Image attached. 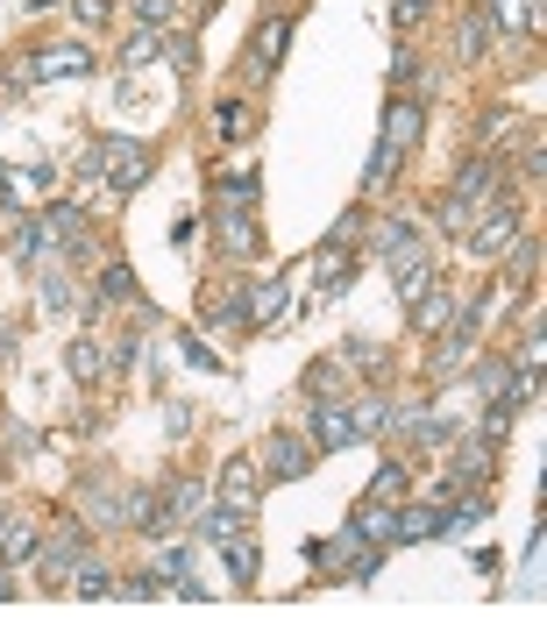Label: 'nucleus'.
<instances>
[{
	"instance_id": "1",
	"label": "nucleus",
	"mask_w": 547,
	"mask_h": 639,
	"mask_svg": "<svg viewBox=\"0 0 547 639\" xmlns=\"http://www.w3.org/2000/svg\"><path fill=\"white\" fill-rule=\"evenodd\" d=\"M413 143H420V100L391 93V107H384V143H377V157H370V178H362V186H370V192L399 186V164L413 157Z\"/></svg>"
},
{
	"instance_id": "2",
	"label": "nucleus",
	"mask_w": 547,
	"mask_h": 639,
	"mask_svg": "<svg viewBox=\"0 0 547 639\" xmlns=\"http://www.w3.org/2000/svg\"><path fill=\"white\" fill-rule=\"evenodd\" d=\"M206 497H214L206 483H192V477H171V483L157 491V512H149V526H143V532H149V540H171L178 526H192V519L206 512Z\"/></svg>"
},
{
	"instance_id": "3",
	"label": "nucleus",
	"mask_w": 547,
	"mask_h": 639,
	"mask_svg": "<svg viewBox=\"0 0 547 639\" xmlns=\"http://www.w3.org/2000/svg\"><path fill=\"white\" fill-rule=\"evenodd\" d=\"M86 71H93V51H86L79 36H57V43H43V51L29 57L14 79H22V86H51V79H86Z\"/></svg>"
},
{
	"instance_id": "4",
	"label": "nucleus",
	"mask_w": 547,
	"mask_h": 639,
	"mask_svg": "<svg viewBox=\"0 0 547 639\" xmlns=\"http://www.w3.org/2000/svg\"><path fill=\"white\" fill-rule=\"evenodd\" d=\"M520 206H512V200H483V213H469V227H462V235H469V256H498V249H505V242L512 235H520Z\"/></svg>"
},
{
	"instance_id": "5",
	"label": "nucleus",
	"mask_w": 547,
	"mask_h": 639,
	"mask_svg": "<svg viewBox=\"0 0 547 639\" xmlns=\"http://www.w3.org/2000/svg\"><path fill=\"white\" fill-rule=\"evenodd\" d=\"M93 157H100V178L114 192H135L149 178V164H157V149L149 143H93Z\"/></svg>"
},
{
	"instance_id": "6",
	"label": "nucleus",
	"mask_w": 547,
	"mask_h": 639,
	"mask_svg": "<svg viewBox=\"0 0 547 639\" xmlns=\"http://www.w3.org/2000/svg\"><path fill=\"white\" fill-rule=\"evenodd\" d=\"M214 227H221V249L235 256V264L264 256V227H256V206H242V200H214Z\"/></svg>"
},
{
	"instance_id": "7",
	"label": "nucleus",
	"mask_w": 547,
	"mask_h": 639,
	"mask_svg": "<svg viewBox=\"0 0 547 639\" xmlns=\"http://www.w3.org/2000/svg\"><path fill=\"white\" fill-rule=\"evenodd\" d=\"M256 491H264L256 455H227V462H221V483H214V505H227V512H242V519H249V512H256Z\"/></svg>"
},
{
	"instance_id": "8",
	"label": "nucleus",
	"mask_w": 547,
	"mask_h": 639,
	"mask_svg": "<svg viewBox=\"0 0 547 639\" xmlns=\"http://www.w3.org/2000/svg\"><path fill=\"white\" fill-rule=\"evenodd\" d=\"M79 554H86V519H71V512H65L51 540H36V561L51 569V590H65V569H71Z\"/></svg>"
},
{
	"instance_id": "9",
	"label": "nucleus",
	"mask_w": 547,
	"mask_h": 639,
	"mask_svg": "<svg viewBox=\"0 0 547 639\" xmlns=\"http://www.w3.org/2000/svg\"><path fill=\"white\" fill-rule=\"evenodd\" d=\"M256 469H264V483H292V477H306V469H313V448L284 426V434L264 440V462H256Z\"/></svg>"
},
{
	"instance_id": "10",
	"label": "nucleus",
	"mask_w": 547,
	"mask_h": 639,
	"mask_svg": "<svg viewBox=\"0 0 547 639\" xmlns=\"http://www.w3.org/2000/svg\"><path fill=\"white\" fill-rule=\"evenodd\" d=\"M448 200L469 206V213H477L483 200H498V164L483 157V149H469V157H462V171L448 178Z\"/></svg>"
},
{
	"instance_id": "11",
	"label": "nucleus",
	"mask_w": 547,
	"mask_h": 639,
	"mask_svg": "<svg viewBox=\"0 0 547 639\" xmlns=\"http://www.w3.org/2000/svg\"><path fill=\"white\" fill-rule=\"evenodd\" d=\"M313 440H321L327 455H342V448H356V413H348V391L342 399H313Z\"/></svg>"
},
{
	"instance_id": "12",
	"label": "nucleus",
	"mask_w": 547,
	"mask_h": 639,
	"mask_svg": "<svg viewBox=\"0 0 547 639\" xmlns=\"http://www.w3.org/2000/svg\"><path fill=\"white\" fill-rule=\"evenodd\" d=\"M391 264V284H399V299L413 306V299H427L434 284H440V270H434V256H427V242L420 249H399V256H384Z\"/></svg>"
},
{
	"instance_id": "13",
	"label": "nucleus",
	"mask_w": 547,
	"mask_h": 639,
	"mask_svg": "<svg viewBox=\"0 0 547 639\" xmlns=\"http://www.w3.org/2000/svg\"><path fill=\"white\" fill-rule=\"evenodd\" d=\"M448 477L455 483H491V469H498V448H491V440H462V434H455L448 440Z\"/></svg>"
},
{
	"instance_id": "14",
	"label": "nucleus",
	"mask_w": 547,
	"mask_h": 639,
	"mask_svg": "<svg viewBox=\"0 0 547 639\" xmlns=\"http://www.w3.org/2000/svg\"><path fill=\"white\" fill-rule=\"evenodd\" d=\"M36 540L43 526L29 512H0V561H36Z\"/></svg>"
},
{
	"instance_id": "15",
	"label": "nucleus",
	"mask_w": 547,
	"mask_h": 639,
	"mask_svg": "<svg viewBox=\"0 0 547 639\" xmlns=\"http://www.w3.org/2000/svg\"><path fill=\"white\" fill-rule=\"evenodd\" d=\"M498 256H505V284H534L540 278V235H534V227H520Z\"/></svg>"
},
{
	"instance_id": "16",
	"label": "nucleus",
	"mask_w": 547,
	"mask_h": 639,
	"mask_svg": "<svg viewBox=\"0 0 547 639\" xmlns=\"http://www.w3.org/2000/svg\"><path fill=\"white\" fill-rule=\"evenodd\" d=\"M348 526H356L362 540L391 547V540H399V505H391V497H370V505H362V512H356V519H348Z\"/></svg>"
},
{
	"instance_id": "17",
	"label": "nucleus",
	"mask_w": 547,
	"mask_h": 639,
	"mask_svg": "<svg viewBox=\"0 0 547 639\" xmlns=\"http://www.w3.org/2000/svg\"><path fill=\"white\" fill-rule=\"evenodd\" d=\"M483 22L505 29V36H520V29H540V0H491V8H483Z\"/></svg>"
},
{
	"instance_id": "18",
	"label": "nucleus",
	"mask_w": 547,
	"mask_h": 639,
	"mask_svg": "<svg viewBox=\"0 0 547 639\" xmlns=\"http://www.w3.org/2000/svg\"><path fill=\"white\" fill-rule=\"evenodd\" d=\"M292 284H299V278H264V284H249V327L278 320V306L292 299Z\"/></svg>"
},
{
	"instance_id": "19",
	"label": "nucleus",
	"mask_w": 547,
	"mask_h": 639,
	"mask_svg": "<svg viewBox=\"0 0 547 639\" xmlns=\"http://www.w3.org/2000/svg\"><path fill=\"white\" fill-rule=\"evenodd\" d=\"M221 554H227V575H235V590H249V583H256V561H264V554H256V540H249V532H227Z\"/></svg>"
},
{
	"instance_id": "20",
	"label": "nucleus",
	"mask_w": 547,
	"mask_h": 639,
	"mask_svg": "<svg viewBox=\"0 0 547 639\" xmlns=\"http://www.w3.org/2000/svg\"><path fill=\"white\" fill-rule=\"evenodd\" d=\"M284 43H292V22H284V14L256 29V71H278L284 65Z\"/></svg>"
},
{
	"instance_id": "21",
	"label": "nucleus",
	"mask_w": 547,
	"mask_h": 639,
	"mask_svg": "<svg viewBox=\"0 0 547 639\" xmlns=\"http://www.w3.org/2000/svg\"><path fill=\"white\" fill-rule=\"evenodd\" d=\"M135 292H143V284H135V264H100V306H129Z\"/></svg>"
},
{
	"instance_id": "22",
	"label": "nucleus",
	"mask_w": 547,
	"mask_h": 639,
	"mask_svg": "<svg viewBox=\"0 0 547 639\" xmlns=\"http://www.w3.org/2000/svg\"><path fill=\"white\" fill-rule=\"evenodd\" d=\"M483 51H491V22H483V14H462V29H455V57H462V65H483Z\"/></svg>"
},
{
	"instance_id": "23",
	"label": "nucleus",
	"mask_w": 547,
	"mask_h": 639,
	"mask_svg": "<svg viewBox=\"0 0 547 639\" xmlns=\"http://www.w3.org/2000/svg\"><path fill=\"white\" fill-rule=\"evenodd\" d=\"M256 128V107L249 100H221L214 107V135H221V143H235V135H249Z\"/></svg>"
},
{
	"instance_id": "24",
	"label": "nucleus",
	"mask_w": 547,
	"mask_h": 639,
	"mask_svg": "<svg viewBox=\"0 0 547 639\" xmlns=\"http://www.w3.org/2000/svg\"><path fill=\"white\" fill-rule=\"evenodd\" d=\"M65 370H71V384H100V348H93V334H79V341L65 348Z\"/></svg>"
},
{
	"instance_id": "25",
	"label": "nucleus",
	"mask_w": 547,
	"mask_h": 639,
	"mask_svg": "<svg viewBox=\"0 0 547 639\" xmlns=\"http://www.w3.org/2000/svg\"><path fill=\"white\" fill-rule=\"evenodd\" d=\"M370 242H377V256H399V249H420V227H413V221H405V213H391V221H384V227H377V235H370Z\"/></svg>"
},
{
	"instance_id": "26",
	"label": "nucleus",
	"mask_w": 547,
	"mask_h": 639,
	"mask_svg": "<svg viewBox=\"0 0 547 639\" xmlns=\"http://www.w3.org/2000/svg\"><path fill=\"white\" fill-rule=\"evenodd\" d=\"M413 313H420V334H440V327H448V320H455V299H448V292H440V284H434L427 299H413Z\"/></svg>"
},
{
	"instance_id": "27",
	"label": "nucleus",
	"mask_w": 547,
	"mask_h": 639,
	"mask_svg": "<svg viewBox=\"0 0 547 639\" xmlns=\"http://www.w3.org/2000/svg\"><path fill=\"white\" fill-rule=\"evenodd\" d=\"M149 512H157V491H149V483L121 491V526H129V532H143V526H149Z\"/></svg>"
},
{
	"instance_id": "28",
	"label": "nucleus",
	"mask_w": 547,
	"mask_h": 639,
	"mask_svg": "<svg viewBox=\"0 0 547 639\" xmlns=\"http://www.w3.org/2000/svg\"><path fill=\"white\" fill-rule=\"evenodd\" d=\"M43 256V221L36 213H14V264H36Z\"/></svg>"
},
{
	"instance_id": "29",
	"label": "nucleus",
	"mask_w": 547,
	"mask_h": 639,
	"mask_svg": "<svg viewBox=\"0 0 547 639\" xmlns=\"http://www.w3.org/2000/svg\"><path fill=\"white\" fill-rule=\"evenodd\" d=\"M157 51H164V29H135V36L121 43V65L135 71V65H149V57H157Z\"/></svg>"
},
{
	"instance_id": "30",
	"label": "nucleus",
	"mask_w": 547,
	"mask_h": 639,
	"mask_svg": "<svg viewBox=\"0 0 547 639\" xmlns=\"http://www.w3.org/2000/svg\"><path fill=\"white\" fill-rule=\"evenodd\" d=\"M79 597H114V575H108V561L79 554Z\"/></svg>"
},
{
	"instance_id": "31",
	"label": "nucleus",
	"mask_w": 547,
	"mask_h": 639,
	"mask_svg": "<svg viewBox=\"0 0 547 639\" xmlns=\"http://www.w3.org/2000/svg\"><path fill=\"white\" fill-rule=\"evenodd\" d=\"M129 14H135L143 29H171V22H178V0H129Z\"/></svg>"
},
{
	"instance_id": "32",
	"label": "nucleus",
	"mask_w": 547,
	"mask_h": 639,
	"mask_svg": "<svg viewBox=\"0 0 547 639\" xmlns=\"http://www.w3.org/2000/svg\"><path fill=\"white\" fill-rule=\"evenodd\" d=\"M342 370H384V348H377V341H342Z\"/></svg>"
},
{
	"instance_id": "33",
	"label": "nucleus",
	"mask_w": 547,
	"mask_h": 639,
	"mask_svg": "<svg viewBox=\"0 0 547 639\" xmlns=\"http://www.w3.org/2000/svg\"><path fill=\"white\" fill-rule=\"evenodd\" d=\"M313 278H321V284H342V278H348V249L321 242V256H313Z\"/></svg>"
},
{
	"instance_id": "34",
	"label": "nucleus",
	"mask_w": 547,
	"mask_h": 639,
	"mask_svg": "<svg viewBox=\"0 0 547 639\" xmlns=\"http://www.w3.org/2000/svg\"><path fill=\"white\" fill-rule=\"evenodd\" d=\"M306 391H313V399H342V362H313Z\"/></svg>"
},
{
	"instance_id": "35",
	"label": "nucleus",
	"mask_w": 547,
	"mask_h": 639,
	"mask_svg": "<svg viewBox=\"0 0 547 639\" xmlns=\"http://www.w3.org/2000/svg\"><path fill=\"white\" fill-rule=\"evenodd\" d=\"M520 178H526V186H540V178H547V143H540V135L520 149Z\"/></svg>"
},
{
	"instance_id": "36",
	"label": "nucleus",
	"mask_w": 547,
	"mask_h": 639,
	"mask_svg": "<svg viewBox=\"0 0 547 639\" xmlns=\"http://www.w3.org/2000/svg\"><path fill=\"white\" fill-rule=\"evenodd\" d=\"M405 491V462H399V455H391V462L384 469H377V483H370V497H399Z\"/></svg>"
},
{
	"instance_id": "37",
	"label": "nucleus",
	"mask_w": 547,
	"mask_h": 639,
	"mask_svg": "<svg viewBox=\"0 0 547 639\" xmlns=\"http://www.w3.org/2000/svg\"><path fill=\"white\" fill-rule=\"evenodd\" d=\"M434 227H440V235H462V227H469V206H455L448 192H440V206H434Z\"/></svg>"
},
{
	"instance_id": "38",
	"label": "nucleus",
	"mask_w": 547,
	"mask_h": 639,
	"mask_svg": "<svg viewBox=\"0 0 547 639\" xmlns=\"http://www.w3.org/2000/svg\"><path fill=\"white\" fill-rule=\"evenodd\" d=\"M114 597H135V604H143V597H164V583H157V575H121Z\"/></svg>"
},
{
	"instance_id": "39",
	"label": "nucleus",
	"mask_w": 547,
	"mask_h": 639,
	"mask_svg": "<svg viewBox=\"0 0 547 639\" xmlns=\"http://www.w3.org/2000/svg\"><path fill=\"white\" fill-rule=\"evenodd\" d=\"M356 235H362V206H348L342 221L327 227V242H334V249H348V242H356Z\"/></svg>"
},
{
	"instance_id": "40",
	"label": "nucleus",
	"mask_w": 547,
	"mask_h": 639,
	"mask_svg": "<svg viewBox=\"0 0 547 639\" xmlns=\"http://www.w3.org/2000/svg\"><path fill=\"white\" fill-rule=\"evenodd\" d=\"M164 57H171V65H200V43H192V36H164Z\"/></svg>"
},
{
	"instance_id": "41",
	"label": "nucleus",
	"mask_w": 547,
	"mask_h": 639,
	"mask_svg": "<svg viewBox=\"0 0 547 639\" xmlns=\"http://www.w3.org/2000/svg\"><path fill=\"white\" fill-rule=\"evenodd\" d=\"M135 362H143V334H121V341H114V370H135Z\"/></svg>"
},
{
	"instance_id": "42",
	"label": "nucleus",
	"mask_w": 547,
	"mask_h": 639,
	"mask_svg": "<svg viewBox=\"0 0 547 639\" xmlns=\"http://www.w3.org/2000/svg\"><path fill=\"white\" fill-rule=\"evenodd\" d=\"M79 22L86 29H108L114 22V0H79Z\"/></svg>"
},
{
	"instance_id": "43",
	"label": "nucleus",
	"mask_w": 547,
	"mask_h": 639,
	"mask_svg": "<svg viewBox=\"0 0 547 639\" xmlns=\"http://www.w3.org/2000/svg\"><path fill=\"white\" fill-rule=\"evenodd\" d=\"M171 242H178V249H192V242H200V213H178V227H171Z\"/></svg>"
},
{
	"instance_id": "44",
	"label": "nucleus",
	"mask_w": 547,
	"mask_h": 639,
	"mask_svg": "<svg viewBox=\"0 0 547 639\" xmlns=\"http://www.w3.org/2000/svg\"><path fill=\"white\" fill-rule=\"evenodd\" d=\"M434 8V0H399V8H391V14H399V22H420V14H427Z\"/></svg>"
}]
</instances>
